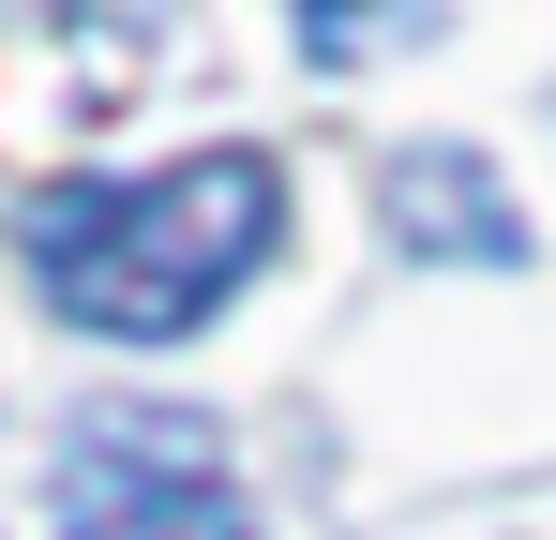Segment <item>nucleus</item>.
<instances>
[{
  "label": "nucleus",
  "instance_id": "nucleus-2",
  "mask_svg": "<svg viewBox=\"0 0 556 540\" xmlns=\"http://www.w3.org/2000/svg\"><path fill=\"white\" fill-rule=\"evenodd\" d=\"M61 540H256V511L211 480L195 421H151V406H105L76 436V526Z\"/></svg>",
  "mask_w": 556,
  "mask_h": 540
},
{
  "label": "nucleus",
  "instance_id": "nucleus-3",
  "mask_svg": "<svg viewBox=\"0 0 556 540\" xmlns=\"http://www.w3.org/2000/svg\"><path fill=\"white\" fill-rule=\"evenodd\" d=\"M391 241H406V256L511 270L527 256V210H496V166H481V151H406V166H391Z\"/></svg>",
  "mask_w": 556,
  "mask_h": 540
},
{
  "label": "nucleus",
  "instance_id": "nucleus-4",
  "mask_svg": "<svg viewBox=\"0 0 556 540\" xmlns=\"http://www.w3.org/2000/svg\"><path fill=\"white\" fill-rule=\"evenodd\" d=\"M391 46H437V0H406V15L316 0V15H301V61H391Z\"/></svg>",
  "mask_w": 556,
  "mask_h": 540
},
{
  "label": "nucleus",
  "instance_id": "nucleus-1",
  "mask_svg": "<svg viewBox=\"0 0 556 540\" xmlns=\"http://www.w3.org/2000/svg\"><path fill=\"white\" fill-rule=\"evenodd\" d=\"M271 241H286L271 151H195V166H151V180H46L15 210L30 285L105 346H181Z\"/></svg>",
  "mask_w": 556,
  "mask_h": 540
}]
</instances>
